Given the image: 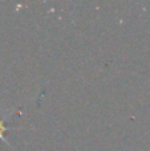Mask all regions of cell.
I'll use <instances>...</instances> for the list:
<instances>
[{"label": "cell", "instance_id": "cell-1", "mask_svg": "<svg viewBox=\"0 0 150 151\" xmlns=\"http://www.w3.org/2000/svg\"><path fill=\"white\" fill-rule=\"evenodd\" d=\"M5 131H7V127H5V125H4V121L3 119H0V139H1V141H4V142H7L5 141V138H4V133ZM8 143V142H7ZM11 146V143H8Z\"/></svg>", "mask_w": 150, "mask_h": 151}]
</instances>
